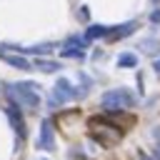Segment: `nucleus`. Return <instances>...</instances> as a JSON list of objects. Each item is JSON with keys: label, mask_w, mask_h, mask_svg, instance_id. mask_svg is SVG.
<instances>
[{"label": "nucleus", "mask_w": 160, "mask_h": 160, "mask_svg": "<svg viewBox=\"0 0 160 160\" xmlns=\"http://www.w3.org/2000/svg\"><path fill=\"white\" fill-rule=\"evenodd\" d=\"M90 132H92V138H95L100 145H105V148L120 142V138H122V130H120L115 122L105 120V118H92V120H90Z\"/></svg>", "instance_id": "obj_2"}, {"label": "nucleus", "mask_w": 160, "mask_h": 160, "mask_svg": "<svg viewBox=\"0 0 160 160\" xmlns=\"http://www.w3.org/2000/svg\"><path fill=\"white\" fill-rule=\"evenodd\" d=\"M35 88H38L35 82H10V85H5V92L10 95L12 102H18V105H22L28 110H38L40 95H38Z\"/></svg>", "instance_id": "obj_1"}, {"label": "nucleus", "mask_w": 160, "mask_h": 160, "mask_svg": "<svg viewBox=\"0 0 160 160\" xmlns=\"http://www.w3.org/2000/svg\"><path fill=\"white\" fill-rule=\"evenodd\" d=\"M158 20H160V10H155V12H152V22H158Z\"/></svg>", "instance_id": "obj_15"}, {"label": "nucleus", "mask_w": 160, "mask_h": 160, "mask_svg": "<svg viewBox=\"0 0 160 160\" xmlns=\"http://www.w3.org/2000/svg\"><path fill=\"white\" fill-rule=\"evenodd\" d=\"M2 60H5L8 65L18 68V70H30V68H32L30 60H25V58H20V55H2Z\"/></svg>", "instance_id": "obj_8"}, {"label": "nucleus", "mask_w": 160, "mask_h": 160, "mask_svg": "<svg viewBox=\"0 0 160 160\" xmlns=\"http://www.w3.org/2000/svg\"><path fill=\"white\" fill-rule=\"evenodd\" d=\"M152 68H155V72L160 75V60H155V65H152Z\"/></svg>", "instance_id": "obj_16"}, {"label": "nucleus", "mask_w": 160, "mask_h": 160, "mask_svg": "<svg viewBox=\"0 0 160 160\" xmlns=\"http://www.w3.org/2000/svg\"><path fill=\"white\" fill-rule=\"evenodd\" d=\"M135 102V95L125 88H115V90H108L102 98H100V108L105 112H118V110H128L130 105Z\"/></svg>", "instance_id": "obj_3"}, {"label": "nucleus", "mask_w": 160, "mask_h": 160, "mask_svg": "<svg viewBox=\"0 0 160 160\" xmlns=\"http://www.w3.org/2000/svg\"><path fill=\"white\" fill-rule=\"evenodd\" d=\"M155 2H160V0H155Z\"/></svg>", "instance_id": "obj_17"}, {"label": "nucleus", "mask_w": 160, "mask_h": 160, "mask_svg": "<svg viewBox=\"0 0 160 160\" xmlns=\"http://www.w3.org/2000/svg\"><path fill=\"white\" fill-rule=\"evenodd\" d=\"M152 140H155V155L160 158V125L152 128Z\"/></svg>", "instance_id": "obj_13"}, {"label": "nucleus", "mask_w": 160, "mask_h": 160, "mask_svg": "<svg viewBox=\"0 0 160 160\" xmlns=\"http://www.w3.org/2000/svg\"><path fill=\"white\" fill-rule=\"evenodd\" d=\"M5 115H8V120H10V125L15 128V132H18V138H22L25 135V120H22V112L18 110V102H8L5 105Z\"/></svg>", "instance_id": "obj_5"}, {"label": "nucleus", "mask_w": 160, "mask_h": 160, "mask_svg": "<svg viewBox=\"0 0 160 160\" xmlns=\"http://www.w3.org/2000/svg\"><path fill=\"white\" fill-rule=\"evenodd\" d=\"M105 35H110V28H105V25H90V28L85 30V38H88V40L105 38Z\"/></svg>", "instance_id": "obj_9"}, {"label": "nucleus", "mask_w": 160, "mask_h": 160, "mask_svg": "<svg viewBox=\"0 0 160 160\" xmlns=\"http://www.w3.org/2000/svg\"><path fill=\"white\" fill-rule=\"evenodd\" d=\"M78 92L72 90V82L70 80H65V78H60L58 82H55V88H52V95H50V105H62V102H68V100H72Z\"/></svg>", "instance_id": "obj_4"}, {"label": "nucleus", "mask_w": 160, "mask_h": 160, "mask_svg": "<svg viewBox=\"0 0 160 160\" xmlns=\"http://www.w3.org/2000/svg\"><path fill=\"white\" fill-rule=\"evenodd\" d=\"M135 65H138V55H132V52L118 55V68H135Z\"/></svg>", "instance_id": "obj_10"}, {"label": "nucleus", "mask_w": 160, "mask_h": 160, "mask_svg": "<svg viewBox=\"0 0 160 160\" xmlns=\"http://www.w3.org/2000/svg\"><path fill=\"white\" fill-rule=\"evenodd\" d=\"M62 55L65 58H82L85 55V40L82 38H68L62 45Z\"/></svg>", "instance_id": "obj_7"}, {"label": "nucleus", "mask_w": 160, "mask_h": 160, "mask_svg": "<svg viewBox=\"0 0 160 160\" xmlns=\"http://www.w3.org/2000/svg\"><path fill=\"white\" fill-rule=\"evenodd\" d=\"M132 30H135V22H125V25H120L118 30H110L108 38H122V35H130Z\"/></svg>", "instance_id": "obj_11"}, {"label": "nucleus", "mask_w": 160, "mask_h": 160, "mask_svg": "<svg viewBox=\"0 0 160 160\" xmlns=\"http://www.w3.org/2000/svg\"><path fill=\"white\" fill-rule=\"evenodd\" d=\"M38 148H40V150H52V148H55V130H52V122H50V120H42V125H40Z\"/></svg>", "instance_id": "obj_6"}, {"label": "nucleus", "mask_w": 160, "mask_h": 160, "mask_svg": "<svg viewBox=\"0 0 160 160\" xmlns=\"http://www.w3.org/2000/svg\"><path fill=\"white\" fill-rule=\"evenodd\" d=\"M138 160H160V158H158V155H155V158H150L148 152H140V155H138Z\"/></svg>", "instance_id": "obj_14"}, {"label": "nucleus", "mask_w": 160, "mask_h": 160, "mask_svg": "<svg viewBox=\"0 0 160 160\" xmlns=\"http://www.w3.org/2000/svg\"><path fill=\"white\" fill-rule=\"evenodd\" d=\"M35 65H38L40 70H45V72H55V70L60 68L58 62H52V60H42V58H38V60H35Z\"/></svg>", "instance_id": "obj_12"}]
</instances>
